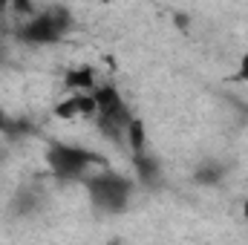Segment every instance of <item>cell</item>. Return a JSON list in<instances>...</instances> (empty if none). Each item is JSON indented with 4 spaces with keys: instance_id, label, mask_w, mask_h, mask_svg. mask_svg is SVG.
I'll use <instances>...</instances> for the list:
<instances>
[{
    "instance_id": "1",
    "label": "cell",
    "mask_w": 248,
    "mask_h": 245,
    "mask_svg": "<svg viewBox=\"0 0 248 245\" xmlns=\"http://www.w3.org/2000/svg\"><path fill=\"white\" fill-rule=\"evenodd\" d=\"M72 26V15L63 6H49L44 12H35L32 17L20 20L15 29V38L32 46H46V44H58Z\"/></svg>"
},
{
    "instance_id": "2",
    "label": "cell",
    "mask_w": 248,
    "mask_h": 245,
    "mask_svg": "<svg viewBox=\"0 0 248 245\" xmlns=\"http://www.w3.org/2000/svg\"><path fill=\"white\" fill-rule=\"evenodd\" d=\"M93 98H95V122H98V130L107 138H113V141L124 138L127 124L133 122V116H130V110L124 104L122 92L116 87H110V84H98L93 90Z\"/></svg>"
},
{
    "instance_id": "3",
    "label": "cell",
    "mask_w": 248,
    "mask_h": 245,
    "mask_svg": "<svg viewBox=\"0 0 248 245\" xmlns=\"http://www.w3.org/2000/svg\"><path fill=\"white\" fill-rule=\"evenodd\" d=\"M87 193L93 199L95 208L107 211V214H122L124 208L130 205V196H133V182L124 179L122 173H98L93 179H87Z\"/></svg>"
},
{
    "instance_id": "4",
    "label": "cell",
    "mask_w": 248,
    "mask_h": 245,
    "mask_svg": "<svg viewBox=\"0 0 248 245\" xmlns=\"http://www.w3.org/2000/svg\"><path fill=\"white\" fill-rule=\"evenodd\" d=\"M95 162H101L93 150L81 147V144H66L55 141L46 150V165L58 179H81L87 173V168H93Z\"/></svg>"
},
{
    "instance_id": "5",
    "label": "cell",
    "mask_w": 248,
    "mask_h": 245,
    "mask_svg": "<svg viewBox=\"0 0 248 245\" xmlns=\"http://www.w3.org/2000/svg\"><path fill=\"white\" fill-rule=\"evenodd\" d=\"M55 116H58L61 122H72V119H95V98H93V92L66 95L61 104H55Z\"/></svg>"
},
{
    "instance_id": "6",
    "label": "cell",
    "mask_w": 248,
    "mask_h": 245,
    "mask_svg": "<svg viewBox=\"0 0 248 245\" xmlns=\"http://www.w3.org/2000/svg\"><path fill=\"white\" fill-rule=\"evenodd\" d=\"M63 87L69 90V95H75V92H93L98 87L95 69L93 66H72V69H66L63 72Z\"/></svg>"
},
{
    "instance_id": "7",
    "label": "cell",
    "mask_w": 248,
    "mask_h": 245,
    "mask_svg": "<svg viewBox=\"0 0 248 245\" xmlns=\"http://www.w3.org/2000/svg\"><path fill=\"white\" fill-rule=\"evenodd\" d=\"M130 150H133V159H141L147 156V136H144V122L133 116V122L127 124V133H124Z\"/></svg>"
},
{
    "instance_id": "8",
    "label": "cell",
    "mask_w": 248,
    "mask_h": 245,
    "mask_svg": "<svg viewBox=\"0 0 248 245\" xmlns=\"http://www.w3.org/2000/svg\"><path fill=\"white\" fill-rule=\"evenodd\" d=\"M237 81H246L248 84V49L240 55V63H237Z\"/></svg>"
},
{
    "instance_id": "9",
    "label": "cell",
    "mask_w": 248,
    "mask_h": 245,
    "mask_svg": "<svg viewBox=\"0 0 248 245\" xmlns=\"http://www.w3.org/2000/svg\"><path fill=\"white\" fill-rule=\"evenodd\" d=\"M9 116H6V113H3V107H0V130H3V133H9Z\"/></svg>"
},
{
    "instance_id": "10",
    "label": "cell",
    "mask_w": 248,
    "mask_h": 245,
    "mask_svg": "<svg viewBox=\"0 0 248 245\" xmlns=\"http://www.w3.org/2000/svg\"><path fill=\"white\" fill-rule=\"evenodd\" d=\"M243 216L248 219V199H246V205H243Z\"/></svg>"
}]
</instances>
